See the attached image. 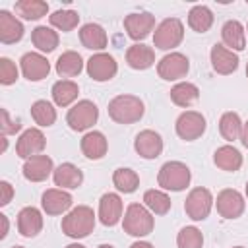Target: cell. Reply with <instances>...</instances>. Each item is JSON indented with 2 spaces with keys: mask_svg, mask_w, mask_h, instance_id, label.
<instances>
[{
  "mask_svg": "<svg viewBox=\"0 0 248 248\" xmlns=\"http://www.w3.org/2000/svg\"><path fill=\"white\" fill-rule=\"evenodd\" d=\"M50 93H52V99H54V103L58 107H68V105H72L78 99L79 87L72 79H58L52 85V91Z\"/></svg>",
  "mask_w": 248,
  "mask_h": 248,
  "instance_id": "29",
  "label": "cell"
},
{
  "mask_svg": "<svg viewBox=\"0 0 248 248\" xmlns=\"http://www.w3.org/2000/svg\"><path fill=\"white\" fill-rule=\"evenodd\" d=\"M122 200L114 192H107L99 200V221L105 227H114L122 219Z\"/></svg>",
  "mask_w": 248,
  "mask_h": 248,
  "instance_id": "14",
  "label": "cell"
},
{
  "mask_svg": "<svg viewBox=\"0 0 248 248\" xmlns=\"http://www.w3.org/2000/svg\"><path fill=\"white\" fill-rule=\"evenodd\" d=\"M19 128H21V124H19L17 120H12L10 114H8V110L2 108V122H0V132H2V136L16 134V132H19Z\"/></svg>",
  "mask_w": 248,
  "mask_h": 248,
  "instance_id": "41",
  "label": "cell"
},
{
  "mask_svg": "<svg viewBox=\"0 0 248 248\" xmlns=\"http://www.w3.org/2000/svg\"><path fill=\"white\" fill-rule=\"evenodd\" d=\"M143 101L136 95H116L108 103V116L116 124H134L143 116Z\"/></svg>",
  "mask_w": 248,
  "mask_h": 248,
  "instance_id": "1",
  "label": "cell"
},
{
  "mask_svg": "<svg viewBox=\"0 0 248 248\" xmlns=\"http://www.w3.org/2000/svg\"><path fill=\"white\" fill-rule=\"evenodd\" d=\"M79 41L89 50H103L108 43V37L99 23H85L79 29Z\"/></svg>",
  "mask_w": 248,
  "mask_h": 248,
  "instance_id": "25",
  "label": "cell"
},
{
  "mask_svg": "<svg viewBox=\"0 0 248 248\" xmlns=\"http://www.w3.org/2000/svg\"><path fill=\"white\" fill-rule=\"evenodd\" d=\"M240 141L244 147H248V122L242 124V132H240Z\"/></svg>",
  "mask_w": 248,
  "mask_h": 248,
  "instance_id": "43",
  "label": "cell"
},
{
  "mask_svg": "<svg viewBox=\"0 0 248 248\" xmlns=\"http://www.w3.org/2000/svg\"><path fill=\"white\" fill-rule=\"evenodd\" d=\"M66 248H85L83 244H78V242H74V244H68Z\"/></svg>",
  "mask_w": 248,
  "mask_h": 248,
  "instance_id": "46",
  "label": "cell"
},
{
  "mask_svg": "<svg viewBox=\"0 0 248 248\" xmlns=\"http://www.w3.org/2000/svg\"><path fill=\"white\" fill-rule=\"evenodd\" d=\"M14 10L17 16L31 21V19H41L43 16H46L48 4L43 0H19V2H16Z\"/></svg>",
  "mask_w": 248,
  "mask_h": 248,
  "instance_id": "34",
  "label": "cell"
},
{
  "mask_svg": "<svg viewBox=\"0 0 248 248\" xmlns=\"http://www.w3.org/2000/svg\"><path fill=\"white\" fill-rule=\"evenodd\" d=\"M0 190H2V198H0V205H8L12 202V196H14V188L10 182L2 180L0 182Z\"/></svg>",
  "mask_w": 248,
  "mask_h": 248,
  "instance_id": "42",
  "label": "cell"
},
{
  "mask_svg": "<svg viewBox=\"0 0 248 248\" xmlns=\"http://www.w3.org/2000/svg\"><path fill=\"white\" fill-rule=\"evenodd\" d=\"M176 246L178 248H202L203 246V234L198 227H184L176 234Z\"/></svg>",
  "mask_w": 248,
  "mask_h": 248,
  "instance_id": "39",
  "label": "cell"
},
{
  "mask_svg": "<svg viewBox=\"0 0 248 248\" xmlns=\"http://www.w3.org/2000/svg\"><path fill=\"white\" fill-rule=\"evenodd\" d=\"M58 33L52 27L39 25L31 31V43L41 50V52H52L58 46Z\"/></svg>",
  "mask_w": 248,
  "mask_h": 248,
  "instance_id": "30",
  "label": "cell"
},
{
  "mask_svg": "<svg viewBox=\"0 0 248 248\" xmlns=\"http://www.w3.org/2000/svg\"><path fill=\"white\" fill-rule=\"evenodd\" d=\"M155 27V17L147 12H140V14H130L124 17V29L128 33L130 39L134 41H141L145 39Z\"/></svg>",
  "mask_w": 248,
  "mask_h": 248,
  "instance_id": "15",
  "label": "cell"
},
{
  "mask_svg": "<svg viewBox=\"0 0 248 248\" xmlns=\"http://www.w3.org/2000/svg\"><path fill=\"white\" fill-rule=\"evenodd\" d=\"M19 66H21L23 78H27L29 81H41L50 72L48 60L39 52H25L19 60Z\"/></svg>",
  "mask_w": 248,
  "mask_h": 248,
  "instance_id": "13",
  "label": "cell"
},
{
  "mask_svg": "<svg viewBox=\"0 0 248 248\" xmlns=\"http://www.w3.org/2000/svg\"><path fill=\"white\" fill-rule=\"evenodd\" d=\"M83 70V60L76 50H66L56 60V74L60 78H76Z\"/></svg>",
  "mask_w": 248,
  "mask_h": 248,
  "instance_id": "28",
  "label": "cell"
},
{
  "mask_svg": "<svg viewBox=\"0 0 248 248\" xmlns=\"http://www.w3.org/2000/svg\"><path fill=\"white\" fill-rule=\"evenodd\" d=\"M17 231L25 238H33L43 231V215L37 207L29 205L17 213Z\"/></svg>",
  "mask_w": 248,
  "mask_h": 248,
  "instance_id": "20",
  "label": "cell"
},
{
  "mask_svg": "<svg viewBox=\"0 0 248 248\" xmlns=\"http://www.w3.org/2000/svg\"><path fill=\"white\" fill-rule=\"evenodd\" d=\"M184 39V25L178 17H167L163 19L153 33V45L159 50H170L178 46Z\"/></svg>",
  "mask_w": 248,
  "mask_h": 248,
  "instance_id": "5",
  "label": "cell"
},
{
  "mask_svg": "<svg viewBox=\"0 0 248 248\" xmlns=\"http://www.w3.org/2000/svg\"><path fill=\"white\" fill-rule=\"evenodd\" d=\"M130 248H155V246L149 244V242H145V240H138V242H134Z\"/></svg>",
  "mask_w": 248,
  "mask_h": 248,
  "instance_id": "45",
  "label": "cell"
},
{
  "mask_svg": "<svg viewBox=\"0 0 248 248\" xmlns=\"http://www.w3.org/2000/svg\"><path fill=\"white\" fill-rule=\"evenodd\" d=\"M190 70V60L182 52H169L157 64V74L165 81H176L184 78Z\"/></svg>",
  "mask_w": 248,
  "mask_h": 248,
  "instance_id": "8",
  "label": "cell"
},
{
  "mask_svg": "<svg viewBox=\"0 0 248 248\" xmlns=\"http://www.w3.org/2000/svg\"><path fill=\"white\" fill-rule=\"evenodd\" d=\"M112 184L116 186L118 192H124V194H132L138 190L140 186V176L136 174V170L128 169V167H120L114 170L112 174Z\"/></svg>",
  "mask_w": 248,
  "mask_h": 248,
  "instance_id": "33",
  "label": "cell"
},
{
  "mask_svg": "<svg viewBox=\"0 0 248 248\" xmlns=\"http://www.w3.org/2000/svg\"><path fill=\"white\" fill-rule=\"evenodd\" d=\"M41 205H43V211L46 215H62L72 207V196L66 190L50 188L43 194Z\"/></svg>",
  "mask_w": 248,
  "mask_h": 248,
  "instance_id": "17",
  "label": "cell"
},
{
  "mask_svg": "<svg viewBox=\"0 0 248 248\" xmlns=\"http://www.w3.org/2000/svg\"><path fill=\"white\" fill-rule=\"evenodd\" d=\"M143 205L155 215H165L170 209V198L161 190H147L143 194Z\"/></svg>",
  "mask_w": 248,
  "mask_h": 248,
  "instance_id": "37",
  "label": "cell"
},
{
  "mask_svg": "<svg viewBox=\"0 0 248 248\" xmlns=\"http://www.w3.org/2000/svg\"><path fill=\"white\" fill-rule=\"evenodd\" d=\"M12 248H25V246H12Z\"/></svg>",
  "mask_w": 248,
  "mask_h": 248,
  "instance_id": "50",
  "label": "cell"
},
{
  "mask_svg": "<svg viewBox=\"0 0 248 248\" xmlns=\"http://www.w3.org/2000/svg\"><path fill=\"white\" fill-rule=\"evenodd\" d=\"M48 21L60 31H72L79 23V14L74 10H56L52 16H48Z\"/></svg>",
  "mask_w": 248,
  "mask_h": 248,
  "instance_id": "38",
  "label": "cell"
},
{
  "mask_svg": "<svg viewBox=\"0 0 248 248\" xmlns=\"http://www.w3.org/2000/svg\"><path fill=\"white\" fill-rule=\"evenodd\" d=\"M232 248H244V246H232Z\"/></svg>",
  "mask_w": 248,
  "mask_h": 248,
  "instance_id": "51",
  "label": "cell"
},
{
  "mask_svg": "<svg viewBox=\"0 0 248 248\" xmlns=\"http://www.w3.org/2000/svg\"><path fill=\"white\" fill-rule=\"evenodd\" d=\"M45 145H46L45 134L39 128H29V130H25L17 138L16 153H17V157H21V159L27 161V159H31L35 155H41V151L45 149Z\"/></svg>",
  "mask_w": 248,
  "mask_h": 248,
  "instance_id": "12",
  "label": "cell"
},
{
  "mask_svg": "<svg viewBox=\"0 0 248 248\" xmlns=\"http://www.w3.org/2000/svg\"><path fill=\"white\" fill-rule=\"evenodd\" d=\"M155 227L151 211L141 203H130L122 217V229L130 236H147Z\"/></svg>",
  "mask_w": 248,
  "mask_h": 248,
  "instance_id": "3",
  "label": "cell"
},
{
  "mask_svg": "<svg viewBox=\"0 0 248 248\" xmlns=\"http://www.w3.org/2000/svg\"><path fill=\"white\" fill-rule=\"evenodd\" d=\"M79 147H81V153H83L87 159L97 161V159H103V157H105V153H107V149H108V143H107V138H105L103 132L93 130V132H87V134L81 138Z\"/></svg>",
  "mask_w": 248,
  "mask_h": 248,
  "instance_id": "24",
  "label": "cell"
},
{
  "mask_svg": "<svg viewBox=\"0 0 248 248\" xmlns=\"http://www.w3.org/2000/svg\"><path fill=\"white\" fill-rule=\"evenodd\" d=\"M209 58H211L213 70L217 74H221V76H229V74H232L238 68V56H236V52L229 50L225 45H213L211 46V52H209Z\"/></svg>",
  "mask_w": 248,
  "mask_h": 248,
  "instance_id": "18",
  "label": "cell"
},
{
  "mask_svg": "<svg viewBox=\"0 0 248 248\" xmlns=\"http://www.w3.org/2000/svg\"><path fill=\"white\" fill-rule=\"evenodd\" d=\"M246 78H248V64H246Z\"/></svg>",
  "mask_w": 248,
  "mask_h": 248,
  "instance_id": "49",
  "label": "cell"
},
{
  "mask_svg": "<svg viewBox=\"0 0 248 248\" xmlns=\"http://www.w3.org/2000/svg\"><path fill=\"white\" fill-rule=\"evenodd\" d=\"M213 196L207 188H194L188 196H186V202H184V211L186 215L192 219V221H203L207 219V215L211 213V207H213Z\"/></svg>",
  "mask_w": 248,
  "mask_h": 248,
  "instance_id": "7",
  "label": "cell"
},
{
  "mask_svg": "<svg viewBox=\"0 0 248 248\" xmlns=\"http://www.w3.org/2000/svg\"><path fill=\"white\" fill-rule=\"evenodd\" d=\"M219 132L221 136L227 140V141H234L240 138V132H242V122H240V116L232 110L225 112L221 118H219Z\"/></svg>",
  "mask_w": 248,
  "mask_h": 248,
  "instance_id": "36",
  "label": "cell"
},
{
  "mask_svg": "<svg viewBox=\"0 0 248 248\" xmlns=\"http://www.w3.org/2000/svg\"><path fill=\"white\" fill-rule=\"evenodd\" d=\"M134 149L143 159H157L163 151V140L155 130H141L136 136Z\"/></svg>",
  "mask_w": 248,
  "mask_h": 248,
  "instance_id": "16",
  "label": "cell"
},
{
  "mask_svg": "<svg viewBox=\"0 0 248 248\" xmlns=\"http://www.w3.org/2000/svg\"><path fill=\"white\" fill-rule=\"evenodd\" d=\"M190 169L180 163V161H167L157 174V184L163 190H170V192H180L190 184Z\"/></svg>",
  "mask_w": 248,
  "mask_h": 248,
  "instance_id": "4",
  "label": "cell"
},
{
  "mask_svg": "<svg viewBox=\"0 0 248 248\" xmlns=\"http://www.w3.org/2000/svg\"><path fill=\"white\" fill-rule=\"evenodd\" d=\"M52 180L60 190H74L78 186H81L83 182V172L72 165V163H62L54 169L52 172Z\"/></svg>",
  "mask_w": 248,
  "mask_h": 248,
  "instance_id": "21",
  "label": "cell"
},
{
  "mask_svg": "<svg viewBox=\"0 0 248 248\" xmlns=\"http://www.w3.org/2000/svg\"><path fill=\"white\" fill-rule=\"evenodd\" d=\"M188 25L196 33H205L213 25V12L207 6H194L188 12Z\"/></svg>",
  "mask_w": 248,
  "mask_h": 248,
  "instance_id": "32",
  "label": "cell"
},
{
  "mask_svg": "<svg viewBox=\"0 0 248 248\" xmlns=\"http://www.w3.org/2000/svg\"><path fill=\"white\" fill-rule=\"evenodd\" d=\"M217 205V213L223 219H238L244 213V198L238 190L234 188H225L217 194L215 200Z\"/></svg>",
  "mask_w": 248,
  "mask_h": 248,
  "instance_id": "10",
  "label": "cell"
},
{
  "mask_svg": "<svg viewBox=\"0 0 248 248\" xmlns=\"http://www.w3.org/2000/svg\"><path fill=\"white\" fill-rule=\"evenodd\" d=\"M221 39H223V45L232 52L246 48V29L236 19H229L221 27Z\"/></svg>",
  "mask_w": 248,
  "mask_h": 248,
  "instance_id": "22",
  "label": "cell"
},
{
  "mask_svg": "<svg viewBox=\"0 0 248 248\" xmlns=\"http://www.w3.org/2000/svg\"><path fill=\"white\" fill-rule=\"evenodd\" d=\"M97 248H114L112 244H101V246H97Z\"/></svg>",
  "mask_w": 248,
  "mask_h": 248,
  "instance_id": "47",
  "label": "cell"
},
{
  "mask_svg": "<svg viewBox=\"0 0 248 248\" xmlns=\"http://www.w3.org/2000/svg\"><path fill=\"white\" fill-rule=\"evenodd\" d=\"M0 221H2V232H0V238H4L8 234V217L6 215H0Z\"/></svg>",
  "mask_w": 248,
  "mask_h": 248,
  "instance_id": "44",
  "label": "cell"
},
{
  "mask_svg": "<svg viewBox=\"0 0 248 248\" xmlns=\"http://www.w3.org/2000/svg\"><path fill=\"white\" fill-rule=\"evenodd\" d=\"M126 62L134 70H147L155 62V52H153L151 46L141 45V43H136V45L128 46V50H126Z\"/></svg>",
  "mask_w": 248,
  "mask_h": 248,
  "instance_id": "26",
  "label": "cell"
},
{
  "mask_svg": "<svg viewBox=\"0 0 248 248\" xmlns=\"http://www.w3.org/2000/svg\"><path fill=\"white\" fill-rule=\"evenodd\" d=\"M52 172H54V167L48 155H35L23 163V176L31 182H43Z\"/></svg>",
  "mask_w": 248,
  "mask_h": 248,
  "instance_id": "19",
  "label": "cell"
},
{
  "mask_svg": "<svg viewBox=\"0 0 248 248\" xmlns=\"http://www.w3.org/2000/svg\"><path fill=\"white\" fill-rule=\"evenodd\" d=\"M200 99V89L190 81H180L170 89V101L178 107H190Z\"/></svg>",
  "mask_w": 248,
  "mask_h": 248,
  "instance_id": "31",
  "label": "cell"
},
{
  "mask_svg": "<svg viewBox=\"0 0 248 248\" xmlns=\"http://www.w3.org/2000/svg\"><path fill=\"white\" fill-rule=\"evenodd\" d=\"M31 118L41 128H48V126H52L56 122V108L48 101H43V99L35 101L31 105Z\"/></svg>",
  "mask_w": 248,
  "mask_h": 248,
  "instance_id": "35",
  "label": "cell"
},
{
  "mask_svg": "<svg viewBox=\"0 0 248 248\" xmlns=\"http://www.w3.org/2000/svg\"><path fill=\"white\" fill-rule=\"evenodd\" d=\"M17 66L10 58H0V83L2 85H12L17 79Z\"/></svg>",
  "mask_w": 248,
  "mask_h": 248,
  "instance_id": "40",
  "label": "cell"
},
{
  "mask_svg": "<svg viewBox=\"0 0 248 248\" xmlns=\"http://www.w3.org/2000/svg\"><path fill=\"white\" fill-rule=\"evenodd\" d=\"M246 198H248V182H246Z\"/></svg>",
  "mask_w": 248,
  "mask_h": 248,
  "instance_id": "48",
  "label": "cell"
},
{
  "mask_svg": "<svg viewBox=\"0 0 248 248\" xmlns=\"http://www.w3.org/2000/svg\"><path fill=\"white\" fill-rule=\"evenodd\" d=\"M23 31L25 29L16 16H12L8 10H0V41L4 45H14L21 41Z\"/></svg>",
  "mask_w": 248,
  "mask_h": 248,
  "instance_id": "23",
  "label": "cell"
},
{
  "mask_svg": "<svg viewBox=\"0 0 248 248\" xmlns=\"http://www.w3.org/2000/svg\"><path fill=\"white\" fill-rule=\"evenodd\" d=\"M116 72H118V64L114 56L107 52H97L87 60V74L95 81H108L116 76Z\"/></svg>",
  "mask_w": 248,
  "mask_h": 248,
  "instance_id": "11",
  "label": "cell"
},
{
  "mask_svg": "<svg viewBox=\"0 0 248 248\" xmlns=\"http://www.w3.org/2000/svg\"><path fill=\"white\" fill-rule=\"evenodd\" d=\"M246 33H248V25H246Z\"/></svg>",
  "mask_w": 248,
  "mask_h": 248,
  "instance_id": "52",
  "label": "cell"
},
{
  "mask_svg": "<svg viewBox=\"0 0 248 248\" xmlns=\"http://www.w3.org/2000/svg\"><path fill=\"white\" fill-rule=\"evenodd\" d=\"M205 116L198 110H184L178 118H176V134L178 138H182L184 141H194L198 140L203 132H205Z\"/></svg>",
  "mask_w": 248,
  "mask_h": 248,
  "instance_id": "9",
  "label": "cell"
},
{
  "mask_svg": "<svg viewBox=\"0 0 248 248\" xmlns=\"http://www.w3.org/2000/svg\"><path fill=\"white\" fill-rule=\"evenodd\" d=\"M99 118V108L93 101L89 99H81L78 101L66 114V124L74 130V132H83L89 130Z\"/></svg>",
  "mask_w": 248,
  "mask_h": 248,
  "instance_id": "6",
  "label": "cell"
},
{
  "mask_svg": "<svg viewBox=\"0 0 248 248\" xmlns=\"http://www.w3.org/2000/svg\"><path fill=\"white\" fill-rule=\"evenodd\" d=\"M62 232L70 238H85L95 229V213L87 205H78L62 219Z\"/></svg>",
  "mask_w": 248,
  "mask_h": 248,
  "instance_id": "2",
  "label": "cell"
},
{
  "mask_svg": "<svg viewBox=\"0 0 248 248\" xmlns=\"http://www.w3.org/2000/svg\"><path fill=\"white\" fill-rule=\"evenodd\" d=\"M213 161H215V165L221 170H227V172H234V170H238L242 167V155L232 145H221V147H217V151L213 155Z\"/></svg>",
  "mask_w": 248,
  "mask_h": 248,
  "instance_id": "27",
  "label": "cell"
}]
</instances>
